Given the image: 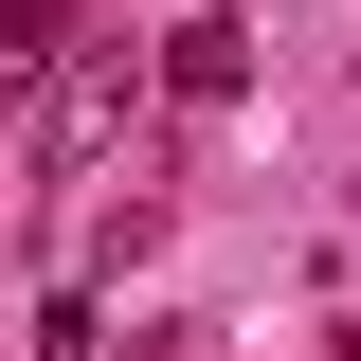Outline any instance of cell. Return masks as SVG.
Listing matches in <instances>:
<instances>
[{"label":"cell","instance_id":"6da1fadb","mask_svg":"<svg viewBox=\"0 0 361 361\" xmlns=\"http://www.w3.org/2000/svg\"><path fill=\"white\" fill-rule=\"evenodd\" d=\"M127 109H145V54H73V73H54L37 90V145H54V163H109V145H127Z\"/></svg>","mask_w":361,"mask_h":361},{"label":"cell","instance_id":"7a4b0ae2","mask_svg":"<svg viewBox=\"0 0 361 361\" xmlns=\"http://www.w3.org/2000/svg\"><path fill=\"white\" fill-rule=\"evenodd\" d=\"M73 18L90 0H0V109H37V90L73 73Z\"/></svg>","mask_w":361,"mask_h":361},{"label":"cell","instance_id":"3957f363","mask_svg":"<svg viewBox=\"0 0 361 361\" xmlns=\"http://www.w3.org/2000/svg\"><path fill=\"white\" fill-rule=\"evenodd\" d=\"M163 90H180V109H235V90H253V37H235V18H180V37H163Z\"/></svg>","mask_w":361,"mask_h":361},{"label":"cell","instance_id":"277c9868","mask_svg":"<svg viewBox=\"0 0 361 361\" xmlns=\"http://www.w3.org/2000/svg\"><path fill=\"white\" fill-rule=\"evenodd\" d=\"M37 361H109V307H90V289H54V307H37Z\"/></svg>","mask_w":361,"mask_h":361}]
</instances>
